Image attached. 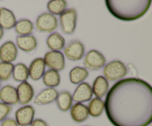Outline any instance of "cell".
<instances>
[{"label":"cell","mask_w":152,"mask_h":126,"mask_svg":"<svg viewBox=\"0 0 152 126\" xmlns=\"http://www.w3.org/2000/svg\"><path fill=\"white\" fill-rule=\"evenodd\" d=\"M67 7V1L65 0H51L47 4V8L50 13L60 16Z\"/></svg>","instance_id":"27"},{"label":"cell","mask_w":152,"mask_h":126,"mask_svg":"<svg viewBox=\"0 0 152 126\" xmlns=\"http://www.w3.org/2000/svg\"><path fill=\"white\" fill-rule=\"evenodd\" d=\"M128 69L126 65L120 60L108 62L103 68L105 78L108 81H118L127 75Z\"/></svg>","instance_id":"3"},{"label":"cell","mask_w":152,"mask_h":126,"mask_svg":"<svg viewBox=\"0 0 152 126\" xmlns=\"http://www.w3.org/2000/svg\"><path fill=\"white\" fill-rule=\"evenodd\" d=\"M46 66L50 69L60 71L65 68V56L61 51H48L43 58Z\"/></svg>","instance_id":"7"},{"label":"cell","mask_w":152,"mask_h":126,"mask_svg":"<svg viewBox=\"0 0 152 126\" xmlns=\"http://www.w3.org/2000/svg\"><path fill=\"white\" fill-rule=\"evenodd\" d=\"M16 41L17 47L22 51L29 53L35 50L37 47V39L32 35L18 36Z\"/></svg>","instance_id":"17"},{"label":"cell","mask_w":152,"mask_h":126,"mask_svg":"<svg viewBox=\"0 0 152 126\" xmlns=\"http://www.w3.org/2000/svg\"><path fill=\"white\" fill-rule=\"evenodd\" d=\"M45 63L43 58H37L34 59L30 64L28 68L29 76L34 81L40 79L45 72Z\"/></svg>","instance_id":"14"},{"label":"cell","mask_w":152,"mask_h":126,"mask_svg":"<svg viewBox=\"0 0 152 126\" xmlns=\"http://www.w3.org/2000/svg\"><path fill=\"white\" fill-rule=\"evenodd\" d=\"M3 36H4V30L0 26V40L3 38Z\"/></svg>","instance_id":"32"},{"label":"cell","mask_w":152,"mask_h":126,"mask_svg":"<svg viewBox=\"0 0 152 126\" xmlns=\"http://www.w3.org/2000/svg\"><path fill=\"white\" fill-rule=\"evenodd\" d=\"M60 80L59 72L52 69L46 71L42 76V81L45 85L51 88L59 86L60 84Z\"/></svg>","instance_id":"22"},{"label":"cell","mask_w":152,"mask_h":126,"mask_svg":"<svg viewBox=\"0 0 152 126\" xmlns=\"http://www.w3.org/2000/svg\"><path fill=\"white\" fill-rule=\"evenodd\" d=\"M36 28L39 32L50 34L57 29V18L50 13H42L37 17L36 21Z\"/></svg>","instance_id":"4"},{"label":"cell","mask_w":152,"mask_h":126,"mask_svg":"<svg viewBox=\"0 0 152 126\" xmlns=\"http://www.w3.org/2000/svg\"><path fill=\"white\" fill-rule=\"evenodd\" d=\"M105 105L114 126H148L152 121V88L136 77L117 81L107 93Z\"/></svg>","instance_id":"1"},{"label":"cell","mask_w":152,"mask_h":126,"mask_svg":"<svg viewBox=\"0 0 152 126\" xmlns=\"http://www.w3.org/2000/svg\"><path fill=\"white\" fill-rule=\"evenodd\" d=\"M0 87H1V81H0Z\"/></svg>","instance_id":"33"},{"label":"cell","mask_w":152,"mask_h":126,"mask_svg":"<svg viewBox=\"0 0 152 126\" xmlns=\"http://www.w3.org/2000/svg\"><path fill=\"white\" fill-rule=\"evenodd\" d=\"M151 0H107L105 5L113 16L121 21L140 19L148 12Z\"/></svg>","instance_id":"2"},{"label":"cell","mask_w":152,"mask_h":126,"mask_svg":"<svg viewBox=\"0 0 152 126\" xmlns=\"http://www.w3.org/2000/svg\"><path fill=\"white\" fill-rule=\"evenodd\" d=\"M46 44L51 51H59L65 46V40L60 34L52 33L46 39Z\"/></svg>","instance_id":"20"},{"label":"cell","mask_w":152,"mask_h":126,"mask_svg":"<svg viewBox=\"0 0 152 126\" xmlns=\"http://www.w3.org/2000/svg\"><path fill=\"white\" fill-rule=\"evenodd\" d=\"M12 75L15 81L19 82H26L29 78L28 68L24 63L16 64L13 67Z\"/></svg>","instance_id":"25"},{"label":"cell","mask_w":152,"mask_h":126,"mask_svg":"<svg viewBox=\"0 0 152 126\" xmlns=\"http://www.w3.org/2000/svg\"><path fill=\"white\" fill-rule=\"evenodd\" d=\"M15 31L19 36H29L34 31V24L27 19H19L14 26Z\"/></svg>","instance_id":"24"},{"label":"cell","mask_w":152,"mask_h":126,"mask_svg":"<svg viewBox=\"0 0 152 126\" xmlns=\"http://www.w3.org/2000/svg\"><path fill=\"white\" fill-rule=\"evenodd\" d=\"M85 54V46L79 40L71 41L64 47V55L71 61H79Z\"/></svg>","instance_id":"8"},{"label":"cell","mask_w":152,"mask_h":126,"mask_svg":"<svg viewBox=\"0 0 152 126\" xmlns=\"http://www.w3.org/2000/svg\"><path fill=\"white\" fill-rule=\"evenodd\" d=\"M58 92L55 88L48 87L42 90L34 99V102L37 105H45L56 100Z\"/></svg>","instance_id":"15"},{"label":"cell","mask_w":152,"mask_h":126,"mask_svg":"<svg viewBox=\"0 0 152 126\" xmlns=\"http://www.w3.org/2000/svg\"><path fill=\"white\" fill-rule=\"evenodd\" d=\"M71 117L76 122H83L89 117L88 107L83 103L74 104L71 108Z\"/></svg>","instance_id":"18"},{"label":"cell","mask_w":152,"mask_h":126,"mask_svg":"<svg viewBox=\"0 0 152 126\" xmlns=\"http://www.w3.org/2000/svg\"><path fill=\"white\" fill-rule=\"evenodd\" d=\"M1 126H19V125L14 119L7 118L1 122Z\"/></svg>","instance_id":"30"},{"label":"cell","mask_w":152,"mask_h":126,"mask_svg":"<svg viewBox=\"0 0 152 126\" xmlns=\"http://www.w3.org/2000/svg\"><path fill=\"white\" fill-rule=\"evenodd\" d=\"M0 100L8 105H14L19 103L16 88L13 86L7 84L0 90Z\"/></svg>","instance_id":"13"},{"label":"cell","mask_w":152,"mask_h":126,"mask_svg":"<svg viewBox=\"0 0 152 126\" xmlns=\"http://www.w3.org/2000/svg\"><path fill=\"white\" fill-rule=\"evenodd\" d=\"M105 108L104 102L99 98H94L91 99L88 106V114L93 117H99L102 114Z\"/></svg>","instance_id":"26"},{"label":"cell","mask_w":152,"mask_h":126,"mask_svg":"<svg viewBox=\"0 0 152 126\" xmlns=\"http://www.w3.org/2000/svg\"><path fill=\"white\" fill-rule=\"evenodd\" d=\"M93 91L91 86L88 82H82L76 88L72 96L73 101L77 103L88 102L92 99Z\"/></svg>","instance_id":"11"},{"label":"cell","mask_w":152,"mask_h":126,"mask_svg":"<svg viewBox=\"0 0 152 126\" xmlns=\"http://www.w3.org/2000/svg\"><path fill=\"white\" fill-rule=\"evenodd\" d=\"M13 67V63L0 62V81H7L10 78Z\"/></svg>","instance_id":"28"},{"label":"cell","mask_w":152,"mask_h":126,"mask_svg":"<svg viewBox=\"0 0 152 126\" xmlns=\"http://www.w3.org/2000/svg\"><path fill=\"white\" fill-rule=\"evenodd\" d=\"M88 76V70L80 66L74 67L73 69H71L69 74L70 81L74 84H80L84 80H86Z\"/></svg>","instance_id":"23"},{"label":"cell","mask_w":152,"mask_h":126,"mask_svg":"<svg viewBox=\"0 0 152 126\" xmlns=\"http://www.w3.org/2000/svg\"><path fill=\"white\" fill-rule=\"evenodd\" d=\"M106 62L105 56L96 50H91L86 53L83 60V64L86 69L97 71L103 68Z\"/></svg>","instance_id":"5"},{"label":"cell","mask_w":152,"mask_h":126,"mask_svg":"<svg viewBox=\"0 0 152 126\" xmlns=\"http://www.w3.org/2000/svg\"><path fill=\"white\" fill-rule=\"evenodd\" d=\"M35 116V110L31 105H25L19 108L15 113L16 121L19 126H28L31 125Z\"/></svg>","instance_id":"9"},{"label":"cell","mask_w":152,"mask_h":126,"mask_svg":"<svg viewBox=\"0 0 152 126\" xmlns=\"http://www.w3.org/2000/svg\"><path fill=\"white\" fill-rule=\"evenodd\" d=\"M12 108L11 105H8L3 102H0V122H2L11 112Z\"/></svg>","instance_id":"29"},{"label":"cell","mask_w":152,"mask_h":126,"mask_svg":"<svg viewBox=\"0 0 152 126\" xmlns=\"http://www.w3.org/2000/svg\"><path fill=\"white\" fill-rule=\"evenodd\" d=\"M17 47L12 41H7L0 46V60L1 62L11 63L16 59Z\"/></svg>","instance_id":"10"},{"label":"cell","mask_w":152,"mask_h":126,"mask_svg":"<svg viewBox=\"0 0 152 126\" xmlns=\"http://www.w3.org/2000/svg\"><path fill=\"white\" fill-rule=\"evenodd\" d=\"M77 13L74 8L65 10L59 16L62 31L65 34H72L77 26Z\"/></svg>","instance_id":"6"},{"label":"cell","mask_w":152,"mask_h":126,"mask_svg":"<svg viewBox=\"0 0 152 126\" xmlns=\"http://www.w3.org/2000/svg\"><path fill=\"white\" fill-rule=\"evenodd\" d=\"M30 126H48V125L42 119H36L33 120Z\"/></svg>","instance_id":"31"},{"label":"cell","mask_w":152,"mask_h":126,"mask_svg":"<svg viewBox=\"0 0 152 126\" xmlns=\"http://www.w3.org/2000/svg\"><path fill=\"white\" fill-rule=\"evenodd\" d=\"M92 91L96 98L101 99L105 96L109 88V84L106 79L102 76H99L94 81L91 87Z\"/></svg>","instance_id":"19"},{"label":"cell","mask_w":152,"mask_h":126,"mask_svg":"<svg viewBox=\"0 0 152 126\" xmlns=\"http://www.w3.org/2000/svg\"><path fill=\"white\" fill-rule=\"evenodd\" d=\"M14 13L6 7H0V26L3 30H10L14 28L16 23Z\"/></svg>","instance_id":"16"},{"label":"cell","mask_w":152,"mask_h":126,"mask_svg":"<svg viewBox=\"0 0 152 126\" xmlns=\"http://www.w3.org/2000/svg\"><path fill=\"white\" fill-rule=\"evenodd\" d=\"M56 105L61 111L66 112L72 106V95L67 90H63L58 93L56 99Z\"/></svg>","instance_id":"21"},{"label":"cell","mask_w":152,"mask_h":126,"mask_svg":"<svg viewBox=\"0 0 152 126\" xmlns=\"http://www.w3.org/2000/svg\"><path fill=\"white\" fill-rule=\"evenodd\" d=\"M16 91L19 103L21 105H28L34 98V90L32 85L28 82H21L16 87Z\"/></svg>","instance_id":"12"}]
</instances>
